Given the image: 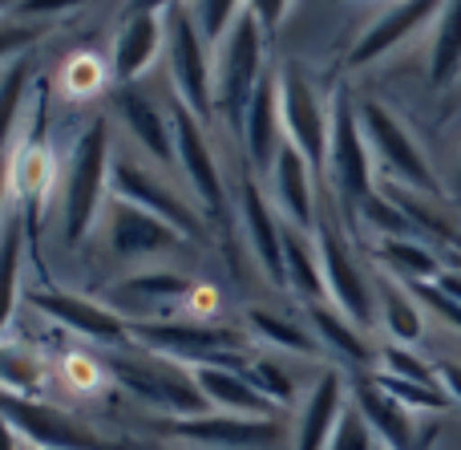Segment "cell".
Here are the masks:
<instances>
[{
  "mask_svg": "<svg viewBox=\"0 0 461 450\" xmlns=\"http://www.w3.org/2000/svg\"><path fill=\"white\" fill-rule=\"evenodd\" d=\"M316 243H320V260H324L328 305L340 308L357 329H368V325L376 321V292H373V284H368V276L357 268L348 240L340 235L332 216H320Z\"/></svg>",
  "mask_w": 461,
  "mask_h": 450,
  "instance_id": "9c48e42d",
  "label": "cell"
},
{
  "mask_svg": "<svg viewBox=\"0 0 461 450\" xmlns=\"http://www.w3.org/2000/svg\"><path fill=\"white\" fill-rule=\"evenodd\" d=\"M373 146L360 126V106L348 89H340L332 102V142H328V170L336 179V191L344 203L360 207L373 199Z\"/></svg>",
  "mask_w": 461,
  "mask_h": 450,
  "instance_id": "ba28073f",
  "label": "cell"
},
{
  "mask_svg": "<svg viewBox=\"0 0 461 450\" xmlns=\"http://www.w3.org/2000/svg\"><path fill=\"white\" fill-rule=\"evenodd\" d=\"M360 126H365V138L373 146V159L397 179L401 187H409L413 195H425V199H438L441 195V179L438 170L429 167L425 151L417 146V138L405 130V122L389 110L384 102H360Z\"/></svg>",
  "mask_w": 461,
  "mask_h": 450,
  "instance_id": "8992f818",
  "label": "cell"
},
{
  "mask_svg": "<svg viewBox=\"0 0 461 450\" xmlns=\"http://www.w3.org/2000/svg\"><path fill=\"white\" fill-rule=\"evenodd\" d=\"M360 216H365L368 224L381 232V240H409V235H413L409 216L393 199H384V195H373L368 203H360Z\"/></svg>",
  "mask_w": 461,
  "mask_h": 450,
  "instance_id": "f35d334b",
  "label": "cell"
},
{
  "mask_svg": "<svg viewBox=\"0 0 461 450\" xmlns=\"http://www.w3.org/2000/svg\"><path fill=\"white\" fill-rule=\"evenodd\" d=\"M381 260L397 268V272L405 276V284L438 280V276L446 272V268H441V260L433 256L425 243H413V235H409V240H381Z\"/></svg>",
  "mask_w": 461,
  "mask_h": 450,
  "instance_id": "1f68e13d",
  "label": "cell"
},
{
  "mask_svg": "<svg viewBox=\"0 0 461 450\" xmlns=\"http://www.w3.org/2000/svg\"><path fill=\"white\" fill-rule=\"evenodd\" d=\"M77 5H89V0H21L16 13H21L24 21H41V16L65 13V8H77Z\"/></svg>",
  "mask_w": 461,
  "mask_h": 450,
  "instance_id": "ee69618b",
  "label": "cell"
},
{
  "mask_svg": "<svg viewBox=\"0 0 461 450\" xmlns=\"http://www.w3.org/2000/svg\"><path fill=\"white\" fill-rule=\"evenodd\" d=\"M167 65L178 102L203 122L215 118V49L207 45L186 0L167 8Z\"/></svg>",
  "mask_w": 461,
  "mask_h": 450,
  "instance_id": "3957f363",
  "label": "cell"
},
{
  "mask_svg": "<svg viewBox=\"0 0 461 450\" xmlns=\"http://www.w3.org/2000/svg\"><path fill=\"white\" fill-rule=\"evenodd\" d=\"M376 381H381L384 390H389L393 398H397L401 406H405L409 414H441L449 406L446 390L441 386H421V381H401V378H389V373H376Z\"/></svg>",
  "mask_w": 461,
  "mask_h": 450,
  "instance_id": "d590c367",
  "label": "cell"
},
{
  "mask_svg": "<svg viewBox=\"0 0 461 450\" xmlns=\"http://www.w3.org/2000/svg\"><path fill=\"white\" fill-rule=\"evenodd\" d=\"M186 235L175 232L167 219L150 216V211L134 207L126 199L110 203V219H105V243L113 256L122 260H142V256H162V252L183 248Z\"/></svg>",
  "mask_w": 461,
  "mask_h": 450,
  "instance_id": "5bb4252c",
  "label": "cell"
},
{
  "mask_svg": "<svg viewBox=\"0 0 461 450\" xmlns=\"http://www.w3.org/2000/svg\"><path fill=\"white\" fill-rule=\"evenodd\" d=\"M247 378H251V386L259 390L267 402H276V406H287L295 398V381L284 373V365L279 362H267V357H255L251 365H247Z\"/></svg>",
  "mask_w": 461,
  "mask_h": 450,
  "instance_id": "74e56055",
  "label": "cell"
},
{
  "mask_svg": "<svg viewBox=\"0 0 461 450\" xmlns=\"http://www.w3.org/2000/svg\"><path fill=\"white\" fill-rule=\"evenodd\" d=\"M134 341H142L146 349H154L158 357H170L178 365H230L243 370V349L247 333L227 329V325H203V321H158V325H130Z\"/></svg>",
  "mask_w": 461,
  "mask_h": 450,
  "instance_id": "5b68a950",
  "label": "cell"
},
{
  "mask_svg": "<svg viewBox=\"0 0 461 450\" xmlns=\"http://www.w3.org/2000/svg\"><path fill=\"white\" fill-rule=\"evenodd\" d=\"M170 126H175V151H178V170H183L186 187L194 191L207 216H223L227 211V191H223V175H219V159L207 142V122L194 118L183 102H175L170 110Z\"/></svg>",
  "mask_w": 461,
  "mask_h": 450,
  "instance_id": "8fae6325",
  "label": "cell"
},
{
  "mask_svg": "<svg viewBox=\"0 0 461 450\" xmlns=\"http://www.w3.org/2000/svg\"><path fill=\"white\" fill-rule=\"evenodd\" d=\"M126 450H150V446H126Z\"/></svg>",
  "mask_w": 461,
  "mask_h": 450,
  "instance_id": "816d5d0a",
  "label": "cell"
},
{
  "mask_svg": "<svg viewBox=\"0 0 461 450\" xmlns=\"http://www.w3.org/2000/svg\"><path fill=\"white\" fill-rule=\"evenodd\" d=\"M441 8H446V0H397V5H389L365 32H360L357 45H352L348 69H365V65L384 61V57H389L393 49L405 45L409 37H417L421 29L438 24Z\"/></svg>",
  "mask_w": 461,
  "mask_h": 450,
  "instance_id": "4fadbf2b",
  "label": "cell"
},
{
  "mask_svg": "<svg viewBox=\"0 0 461 450\" xmlns=\"http://www.w3.org/2000/svg\"><path fill=\"white\" fill-rule=\"evenodd\" d=\"M41 390V362L29 349H8L0 345V394H16V398H32Z\"/></svg>",
  "mask_w": 461,
  "mask_h": 450,
  "instance_id": "e575fe53",
  "label": "cell"
},
{
  "mask_svg": "<svg viewBox=\"0 0 461 450\" xmlns=\"http://www.w3.org/2000/svg\"><path fill=\"white\" fill-rule=\"evenodd\" d=\"M381 450H384V446H381Z\"/></svg>",
  "mask_w": 461,
  "mask_h": 450,
  "instance_id": "db71d44e",
  "label": "cell"
},
{
  "mask_svg": "<svg viewBox=\"0 0 461 450\" xmlns=\"http://www.w3.org/2000/svg\"><path fill=\"white\" fill-rule=\"evenodd\" d=\"M203 398L211 402L215 414H239V418H276L279 406L267 402L259 390L251 386L243 370H230V365H199L194 370Z\"/></svg>",
  "mask_w": 461,
  "mask_h": 450,
  "instance_id": "7402d4cb",
  "label": "cell"
},
{
  "mask_svg": "<svg viewBox=\"0 0 461 450\" xmlns=\"http://www.w3.org/2000/svg\"><path fill=\"white\" fill-rule=\"evenodd\" d=\"M186 8L194 13L207 45L219 49L227 41V32L239 24V16L247 13V0H186Z\"/></svg>",
  "mask_w": 461,
  "mask_h": 450,
  "instance_id": "836d02e7",
  "label": "cell"
},
{
  "mask_svg": "<svg viewBox=\"0 0 461 450\" xmlns=\"http://www.w3.org/2000/svg\"><path fill=\"white\" fill-rule=\"evenodd\" d=\"M32 450H37V446H32Z\"/></svg>",
  "mask_w": 461,
  "mask_h": 450,
  "instance_id": "f5cc1de1",
  "label": "cell"
},
{
  "mask_svg": "<svg viewBox=\"0 0 461 450\" xmlns=\"http://www.w3.org/2000/svg\"><path fill=\"white\" fill-rule=\"evenodd\" d=\"M110 183H113V195H118V199H126V203H134V207L150 211V216L167 219V224L175 227V232H183L186 240H203V235H207L203 216H199V203H191L183 191H175L162 175H154L138 154H130V151L113 154Z\"/></svg>",
  "mask_w": 461,
  "mask_h": 450,
  "instance_id": "52a82bcc",
  "label": "cell"
},
{
  "mask_svg": "<svg viewBox=\"0 0 461 450\" xmlns=\"http://www.w3.org/2000/svg\"><path fill=\"white\" fill-rule=\"evenodd\" d=\"M110 162H113L110 122L97 118L77 138L69 170H65V211H61L65 243H81L97 227V216H102L105 203V183H110Z\"/></svg>",
  "mask_w": 461,
  "mask_h": 450,
  "instance_id": "6da1fadb",
  "label": "cell"
},
{
  "mask_svg": "<svg viewBox=\"0 0 461 450\" xmlns=\"http://www.w3.org/2000/svg\"><path fill=\"white\" fill-rule=\"evenodd\" d=\"M97 365L94 362H86V357H69V370H65V378H69V386H77V390H94V381H97Z\"/></svg>",
  "mask_w": 461,
  "mask_h": 450,
  "instance_id": "f6af8a7d",
  "label": "cell"
},
{
  "mask_svg": "<svg viewBox=\"0 0 461 450\" xmlns=\"http://www.w3.org/2000/svg\"><path fill=\"white\" fill-rule=\"evenodd\" d=\"M352 406L368 418V427H373V435L381 438L384 450H417L413 414H409L405 406H401L397 398L381 386V381H376V373L373 378L360 373V378L352 381Z\"/></svg>",
  "mask_w": 461,
  "mask_h": 450,
  "instance_id": "ffe728a7",
  "label": "cell"
},
{
  "mask_svg": "<svg viewBox=\"0 0 461 450\" xmlns=\"http://www.w3.org/2000/svg\"><path fill=\"white\" fill-rule=\"evenodd\" d=\"M409 289H413V297L421 300V305H429L433 313L441 317V321H449L454 325V329H461V305L454 297H446V292L438 289V284L433 280H421V284H409Z\"/></svg>",
  "mask_w": 461,
  "mask_h": 450,
  "instance_id": "b9f144b4",
  "label": "cell"
},
{
  "mask_svg": "<svg viewBox=\"0 0 461 450\" xmlns=\"http://www.w3.org/2000/svg\"><path fill=\"white\" fill-rule=\"evenodd\" d=\"M438 386L446 390L449 402L461 406V365L457 362H438Z\"/></svg>",
  "mask_w": 461,
  "mask_h": 450,
  "instance_id": "bcb514c9",
  "label": "cell"
},
{
  "mask_svg": "<svg viewBox=\"0 0 461 450\" xmlns=\"http://www.w3.org/2000/svg\"><path fill=\"white\" fill-rule=\"evenodd\" d=\"M376 308H381V321H384V329H389L393 345H417V341H421L425 321H421V308H417L413 292H401L397 284H381Z\"/></svg>",
  "mask_w": 461,
  "mask_h": 450,
  "instance_id": "f1b7e54d",
  "label": "cell"
},
{
  "mask_svg": "<svg viewBox=\"0 0 461 450\" xmlns=\"http://www.w3.org/2000/svg\"><path fill=\"white\" fill-rule=\"evenodd\" d=\"M178 438L207 443L219 450H276L284 443V422L279 418H239V414H203V418L170 422Z\"/></svg>",
  "mask_w": 461,
  "mask_h": 450,
  "instance_id": "e0dca14e",
  "label": "cell"
},
{
  "mask_svg": "<svg viewBox=\"0 0 461 450\" xmlns=\"http://www.w3.org/2000/svg\"><path fill=\"white\" fill-rule=\"evenodd\" d=\"M158 53H167V13H130L113 41V73L130 86L150 69Z\"/></svg>",
  "mask_w": 461,
  "mask_h": 450,
  "instance_id": "603a6c76",
  "label": "cell"
},
{
  "mask_svg": "<svg viewBox=\"0 0 461 450\" xmlns=\"http://www.w3.org/2000/svg\"><path fill=\"white\" fill-rule=\"evenodd\" d=\"M308 313H312V329H316L320 345H328L332 354H340L344 362H352V365H368V362H373V345L365 341V329H357V325H352L340 308L312 305Z\"/></svg>",
  "mask_w": 461,
  "mask_h": 450,
  "instance_id": "4316f807",
  "label": "cell"
},
{
  "mask_svg": "<svg viewBox=\"0 0 461 450\" xmlns=\"http://www.w3.org/2000/svg\"><path fill=\"white\" fill-rule=\"evenodd\" d=\"M433 284H438V289L446 292V297H454L457 305H461V276H457V272H441Z\"/></svg>",
  "mask_w": 461,
  "mask_h": 450,
  "instance_id": "c3c4849f",
  "label": "cell"
},
{
  "mask_svg": "<svg viewBox=\"0 0 461 450\" xmlns=\"http://www.w3.org/2000/svg\"><path fill=\"white\" fill-rule=\"evenodd\" d=\"M328 450H381V438L373 435L365 414L348 402L340 422H336V435H332V443H328Z\"/></svg>",
  "mask_w": 461,
  "mask_h": 450,
  "instance_id": "ab89813d",
  "label": "cell"
},
{
  "mask_svg": "<svg viewBox=\"0 0 461 450\" xmlns=\"http://www.w3.org/2000/svg\"><path fill=\"white\" fill-rule=\"evenodd\" d=\"M41 37H45V24L41 21H0V61L32 49Z\"/></svg>",
  "mask_w": 461,
  "mask_h": 450,
  "instance_id": "60d3db41",
  "label": "cell"
},
{
  "mask_svg": "<svg viewBox=\"0 0 461 450\" xmlns=\"http://www.w3.org/2000/svg\"><path fill=\"white\" fill-rule=\"evenodd\" d=\"M284 268L287 284L312 305H328V280H324V260H320L316 232H300V227L284 224Z\"/></svg>",
  "mask_w": 461,
  "mask_h": 450,
  "instance_id": "d4e9b609",
  "label": "cell"
},
{
  "mask_svg": "<svg viewBox=\"0 0 461 450\" xmlns=\"http://www.w3.org/2000/svg\"><path fill=\"white\" fill-rule=\"evenodd\" d=\"M247 13L255 16V21L263 24V32H276L279 24H284V16L292 13V0H247Z\"/></svg>",
  "mask_w": 461,
  "mask_h": 450,
  "instance_id": "7bdbcfd3",
  "label": "cell"
},
{
  "mask_svg": "<svg viewBox=\"0 0 461 450\" xmlns=\"http://www.w3.org/2000/svg\"><path fill=\"white\" fill-rule=\"evenodd\" d=\"M0 450H32V446L21 438V430H16L13 422L5 418V414H0Z\"/></svg>",
  "mask_w": 461,
  "mask_h": 450,
  "instance_id": "7dc6e473",
  "label": "cell"
},
{
  "mask_svg": "<svg viewBox=\"0 0 461 450\" xmlns=\"http://www.w3.org/2000/svg\"><path fill=\"white\" fill-rule=\"evenodd\" d=\"M118 110H122L126 130L134 134V142L142 146V151L150 154L158 167L175 170L178 167V151H175V126H170L167 114H162L150 97L138 94V89H122V94H118Z\"/></svg>",
  "mask_w": 461,
  "mask_h": 450,
  "instance_id": "cb8c5ba5",
  "label": "cell"
},
{
  "mask_svg": "<svg viewBox=\"0 0 461 450\" xmlns=\"http://www.w3.org/2000/svg\"><path fill=\"white\" fill-rule=\"evenodd\" d=\"M24 89H29V69H24V61H16L5 73V81H0V203H5L8 170H13V162H8V138H13V122H16V110H21Z\"/></svg>",
  "mask_w": 461,
  "mask_h": 450,
  "instance_id": "4dcf8cb0",
  "label": "cell"
},
{
  "mask_svg": "<svg viewBox=\"0 0 461 450\" xmlns=\"http://www.w3.org/2000/svg\"><path fill=\"white\" fill-rule=\"evenodd\" d=\"M429 81L438 89H449L461 81V0H446L429 45Z\"/></svg>",
  "mask_w": 461,
  "mask_h": 450,
  "instance_id": "484cf974",
  "label": "cell"
},
{
  "mask_svg": "<svg viewBox=\"0 0 461 450\" xmlns=\"http://www.w3.org/2000/svg\"><path fill=\"white\" fill-rule=\"evenodd\" d=\"M457 191H461V167H457Z\"/></svg>",
  "mask_w": 461,
  "mask_h": 450,
  "instance_id": "f907efd6",
  "label": "cell"
},
{
  "mask_svg": "<svg viewBox=\"0 0 461 450\" xmlns=\"http://www.w3.org/2000/svg\"><path fill=\"white\" fill-rule=\"evenodd\" d=\"M243 146H247V162L259 175H267L276 162L279 146H284V102H279V73L267 69L251 97V110L243 122Z\"/></svg>",
  "mask_w": 461,
  "mask_h": 450,
  "instance_id": "d6986e66",
  "label": "cell"
},
{
  "mask_svg": "<svg viewBox=\"0 0 461 450\" xmlns=\"http://www.w3.org/2000/svg\"><path fill=\"white\" fill-rule=\"evenodd\" d=\"M247 325H251V329L259 333V341H267L271 349H284V354H300V357L320 354L316 329H308L303 321L279 317V313H271V308H247Z\"/></svg>",
  "mask_w": 461,
  "mask_h": 450,
  "instance_id": "83f0119b",
  "label": "cell"
},
{
  "mask_svg": "<svg viewBox=\"0 0 461 450\" xmlns=\"http://www.w3.org/2000/svg\"><path fill=\"white\" fill-rule=\"evenodd\" d=\"M344 406H348L344 373L340 370H324L320 373V381L312 386L308 402H303L300 422H295V450H328Z\"/></svg>",
  "mask_w": 461,
  "mask_h": 450,
  "instance_id": "44dd1931",
  "label": "cell"
},
{
  "mask_svg": "<svg viewBox=\"0 0 461 450\" xmlns=\"http://www.w3.org/2000/svg\"><path fill=\"white\" fill-rule=\"evenodd\" d=\"M29 305L37 308V313H45L49 321H57V325H65V329L81 333V337L105 341V345H126V341H134L130 325L122 321L113 308L97 305V300H89V297L37 289V292H29Z\"/></svg>",
  "mask_w": 461,
  "mask_h": 450,
  "instance_id": "ac0fdd59",
  "label": "cell"
},
{
  "mask_svg": "<svg viewBox=\"0 0 461 450\" xmlns=\"http://www.w3.org/2000/svg\"><path fill=\"white\" fill-rule=\"evenodd\" d=\"M271 207L279 211V219L300 232H316L320 211H316V179H312V162L295 151L284 138L276 162H271Z\"/></svg>",
  "mask_w": 461,
  "mask_h": 450,
  "instance_id": "2e32d148",
  "label": "cell"
},
{
  "mask_svg": "<svg viewBox=\"0 0 461 450\" xmlns=\"http://www.w3.org/2000/svg\"><path fill=\"white\" fill-rule=\"evenodd\" d=\"M381 373L401 381H421V386H438V365L421 362L409 345H384L381 349Z\"/></svg>",
  "mask_w": 461,
  "mask_h": 450,
  "instance_id": "8d00e7d4",
  "label": "cell"
},
{
  "mask_svg": "<svg viewBox=\"0 0 461 450\" xmlns=\"http://www.w3.org/2000/svg\"><path fill=\"white\" fill-rule=\"evenodd\" d=\"M122 292L142 300V305L167 308V305H178V300H191L194 284L186 280V276L158 268V272H138V276H130V280H122Z\"/></svg>",
  "mask_w": 461,
  "mask_h": 450,
  "instance_id": "f546056e",
  "label": "cell"
},
{
  "mask_svg": "<svg viewBox=\"0 0 461 450\" xmlns=\"http://www.w3.org/2000/svg\"><path fill=\"white\" fill-rule=\"evenodd\" d=\"M16 289H21V224L8 219L0 232V337L16 308Z\"/></svg>",
  "mask_w": 461,
  "mask_h": 450,
  "instance_id": "d6a6232c",
  "label": "cell"
},
{
  "mask_svg": "<svg viewBox=\"0 0 461 450\" xmlns=\"http://www.w3.org/2000/svg\"><path fill=\"white\" fill-rule=\"evenodd\" d=\"M263 24L251 13L239 16L227 41L215 49V114L243 138V122L251 110V97L263 81Z\"/></svg>",
  "mask_w": 461,
  "mask_h": 450,
  "instance_id": "7a4b0ae2",
  "label": "cell"
},
{
  "mask_svg": "<svg viewBox=\"0 0 461 450\" xmlns=\"http://www.w3.org/2000/svg\"><path fill=\"white\" fill-rule=\"evenodd\" d=\"M279 102H284V138L312 162V170L328 167V142H332V110H324L316 86L295 65L279 73Z\"/></svg>",
  "mask_w": 461,
  "mask_h": 450,
  "instance_id": "30bf717a",
  "label": "cell"
},
{
  "mask_svg": "<svg viewBox=\"0 0 461 450\" xmlns=\"http://www.w3.org/2000/svg\"><path fill=\"white\" fill-rule=\"evenodd\" d=\"M8 5H21V0H0V8H8Z\"/></svg>",
  "mask_w": 461,
  "mask_h": 450,
  "instance_id": "681fc988",
  "label": "cell"
},
{
  "mask_svg": "<svg viewBox=\"0 0 461 450\" xmlns=\"http://www.w3.org/2000/svg\"><path fill=\"white\" fill-rule=\"evenodd\" d=\"M0 414L21 430V438L37 450H105L102 438L89 427L73 422L65 410L37 402V398H16V394H0Z\"/></svg>",
  "mask_w": 461,
  "mask_h": 450,
  "instance_id": "7c38bea8",
  "label": "cell"
},
{
  "mask_svg": "<svg viewBox=\"0 0 461 450\" xmlns=\"http://www.w3.org/2000/svg\"><path fill=\"white\" fill-rule=\"evenodd\" d=\"M239 211H243V232L255 252V264L263 268L271 284H284V219L271 207V195L263 191L255 175H243V183H239Z\"/></svg>",
  "mask_w": 461,
  "mask_h": 450,
  "instance_id": "9a60e30c",
  "label": "cell"
},
{
  "mask_svg": "<svg viewBox=\"0 0 461 450\" xmlns=\"http://www.w3.org/2000/svg\"><path fill=\"white\" fill-rule=\"evenodd\" d=\"M110 373L130 390V394H138L142 402L158 406V410H167V414H178V418L215 414L211 402L203 398L191 365H178V362H170V357L150 354V349H134V357L110 362Z\"/></svg>",
  "mask_w": 461,
  "mask_h": 450,
  "instance_id": "277c9868",
  "label": "cell"
}]
</instances>
